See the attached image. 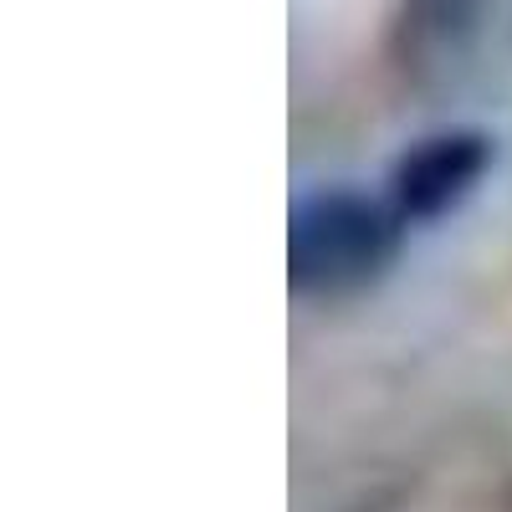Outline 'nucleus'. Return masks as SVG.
Wrapping results in <instances>:
<instances>
[{
  "label": "nucleus",
  "mask_w": 512,
  "mask_h": 512,
  "mask_svg": "<svg viewBox=\"0 0 512 512\" xmlns=\"http://www.w3.org/2000/svg\"><path fill=\"white\" fill-rule=\"evenodd\" d=\"M395 246V226L379 205L349 190H318L292 205L287 221V282L297 292L359 287Z\"/></svg>",
  "instance_id": "f257e3e1"
},
{
  "label": "nucleus",
  "mask_w": 512,
  "mask_h": 512,
  "mask_svg": "<svg viewBox=\"0 0 512 512\" xmlns=\"http://www.w3.org/2000/svg\"><path fill=\"white\" fill-rule=\"evenodd\" d=\"M487 159H492V144L482 134H466V128L415 144L400 159V169H395V200H400V210L415 216V221L441 216V210H451L466 190L482 180Z\"/></svg>",
  "instance_id": "f03ea898"
}]
</instances>
